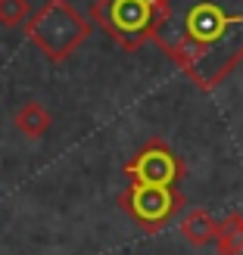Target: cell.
<instances>
[{
	"label": "cell",
	"mask_w": 243,
	"mask_h": 255,
	"mask_svg": "<svg viewBox=\"0 0 243 255\" xmlns=\"http://www.w3.org/2000/svg\"><path fill=\"white\" fill-rule=\"evenodd\" d=\"M153 41L197 87L212 91L243 62V0H162Z\"/></svg>",
	"instance_id": "cell-1"
},
{
	"label": "cell",
	"mask_w": 243,
	"mask_h": 255,
	"mask_svg": "<svg viewBox=\"0 0 243 255\" xmlns=\"http://www.w3.org/2000/svg\"><path fill=\"white\" fill-rule=\"evenodd\" d=\"M25 37H28L47 59L62 62L91 37V22H87L69 0H47L34 16H28V22H25Z\"/></svg>",
	"instance_id": "cell-2"
},
{
	"label": "cell",
	"mask_w": 243,
	"mask_h": 255,
	"mask_svg": "<svg viewBox=\"0 0 243 255\" xmlns=\"http://www.w3.org/2000/svg\"><path fill=\"white\" fill-rule=\"evenodd\" d=\"M162 0H97L94 22L125 50H137L156 37Z\"/></svg>",
	"instance_id": "cell-3"
},
{
	"label": "cell",
	"mask_w": 243,
	"mask_h": 255,
	"mask_svg": "<svg viewBox=\"0 0 243 255\" xmlns=\"http://www.w3.org/2000/svg\"><path fill=\"white\" fill-rule=\"evenodd\" d=\"M119 202L147 234H159L184 209V196L178 193V187H159V184H131Z\"/></svg>",
	"instance_id": "cell-4"
},
{
	"label": "cell",
	"mask_w": 243,
	"mask_h": 255,
	"mask_svg": "<svg viewBox=\"0 0 243 255\" xmlns=\"http://www.w3.org/2000/svg\"><path fill=\"white\" fill-rule=\"evenodd\" d=\"M125 174L131 184H159L175 187L184 177V162L175 156V149L165 140H150L140 146V152L125 165Z\"/></svg>",
	"instance_id": "cell-5"
},
{
	"label": "cell",
	"mask_w": 243,
	"mask_h": 255,
	"mask_svg": "<svg viewBox=\"0 0 243 255\" xmlns=\"http://www.w3.org/2000/svg\"><path fill=\"white\" fill-rule=\"evenodd\" d=\"M178 227H181V237L190 246H206V243H215V237H219V221L206 209L184 212V218L178 221Z\"/></svg>",
	"instance_id": "cell-6"
},
{
	"label": "cell",
	"mask_w": 243,
	"mask_h": 255,
	"mask_svg": "<svg viewBox=\"0 0 243 255\" xmlns=\"http://www.w3.org/2000/svg\"><path fill=\"white\" fill-rule=\"evenodd\" d=\"M12 122H16V128L28 137V140H37V137H44L50 131V112L44 103H37V100H28V103H22L16 109V116H12Z\"/></svg>",
	"instance_id": "cell-7"
},
{
	"label": "cell",
	"mask_w": 243,
	"mask_h": 255,
	"mask_svg": "<svg viewBox=\"0 0 243 255\" xmlns=\"http://www.w3.org/2000/svg\"><path fill=\"white\" fill-rule=\"evenodd\" d=\"M240 243H243V215H240V212H231L228 218L219 221L215 249H219V255H231Z\"/></svg>",
	"instance_id": "cell-8"
},
{
	"label": "cell",
	"mask_w": 243,
	"mask_h": 255,
	"mask_svg": "<svg viewBox=\"0 0 243 255\" xmlns=\"http://www.w3.org/2000/svg\"><path fill=\"white\" fill-rule=\"evenodd\" d=\"M28 22V0H0V25L16 28Z\"/></svg>",
	"instance_id": "cell-9"
},
{
	"label": "cell",
	"mask_w": 243,
	"mask_h": 255,
	"mask_svg": "<svg viewBox=\"0 0 243 255\" xmlns=\"http://www.w3.org/2000/svg\"><path fill=\"white\" fill-rule=\"evenodd\" d=\"M231 255H243V243H240V246H237V249H234Z\"/></svg>",
	"instance_id": "cell-10"
}]
</instances>
